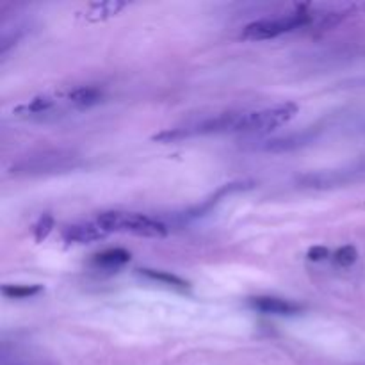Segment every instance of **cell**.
I'll return each instance as SVG.
<instances>
[{"label": "cell", "mask_w": 365, "mask_h": 365, "mask_svg": "<svg viewBox=\"0 0 365 365\" xmlns=\"http://www.w3.org/2000/svg\"><path fill=\"white\" fill-rule=\"evenodd\" d=\"M252 307L264 314H277V316H291V314L302 312V305H298V303H292L280 298H271V296L253 298Z\"/></svg>", "instance_id": "cell-5"}, {"label": "cell", "mask_w": 365, "mask_h": 365, "mask_svg": "<svg viewBox=\"0 0 365 365\" xmlns=\"http://www.w3.org/2000/svg\"><path fill=\"white\" fill-rule=\"evenodd\" d=\"M330 257V252H328V248H324V246H314V248L309 250V259L310 260H324Z\"/></svg>", "instance_id": "cell-16"}, {"label": "cell", "mask_w": 365, "mask_h": 365, "mask_svg": "<svg viewBox=\"0 0 365 365\" xmlns=\"http://www.w3.org/2000/svg\"><path fill=\"white\" fill-rule=\"evenodd\" d=\"M312 134H298V135H289V138H280L273 139V141H267L266 145L262 146L267 152H285V150L298 148V146L307 145L310 141Z\"/></svg>", "instance_id": "cell-7"}, {"label": "cell", "mask_w": 365, "mask_h": 365, "mask_svg": "<svg viewBox=\"0 0 365 365\" xmlns=\"http://www.w3.org/2000/svg\"><path fill=\"white\" fill-rule=\"evenodd\" d=\"M43 291L41 285H4L2 294L11 299H25L39 294Z\"/></svg>", "instance_id": "cell-11"}, {"label": "cell", "mask_w": 365, "mask_h": 365, "mask_svg": "<svg viewBox=\"0 0 365 365\" xmlns=\"http://www.w3.org/2000/svg\"><path fill=\"white\" fill-rule=\"evenodd\" d=\"M102 98V91L98 88H77L70 93L71 103L78 107H89Z\"/></svg>", "instance_id": "cell-10"}, {"label": "cell", "mask_w": 365, "mask_h": 365, "mask_svg": "<svg viewBox=\"0 0 365 365\" xmlns=\"http://www.w3.org/2000/svg\"><path fill=\"white\" fill-rule=\"evenodd\" d=\"M310 21V14L298 11V13L287 14V16L274 18V20H259L246 25L241 38L248 41H262V39H273L277 36L291 32L294 29L303 27Z\"/></svg>", "instance_id": "cell-3"}, {"label": "cell", "mask_w": 365, "mask_h": 365, "mask_svg": "<svg viewBox=\"0 0 365 365\" xmlns=\"http://www.w3.org/2000/svg\"><path fill=\"white\" fill-rule=\"evenodd\" d=\"M139 273L145 274L146 278L155 282H163V284L171 285V287H178V289H185L187 287V282H184L182 278L175 277V274L166 273V271H155V269H139Z\"/></svg>", "instance_id": "cell-12"}, {"label": "cell", "mask_w": 365, "mask_h": 365, "mask_svg": "<svg viewBox=\"0 0 365 365\" xmlns=\"http://www.w3.org/2000/svg\"><path fill=\"white\" fill-rule=\"evenodd\" d=\"M96 225L107 234L109 232H125V234H134L139 237H164V235H168L166 225L148 216H143V214L110 210V212L100 214Z\"/></svg>", "instance_id": "cell-1"}, {"label": "cell", "mask_w": 365, "mask_h": 365, "mask_svg": "<svg viewBox=\"0 0 365 365\" xmlns=\"http://www.w3.org/2000/svg\"><path fill=\"white\" fill-rule=\"evenodd\" d=\"M66 157H36L31 163H24L16 168V170L27 171V173H32V171H50L56 170V168H66Z\"/></svg>", "instance_id": "cell-6"}, {"label": "cell", "mask_w": 365, "mask_h": 365, "mask_svg": "<svg viewBox=\"0 0 365 365\" xmlns=\"http://www.w3.org/2000/svg\"><path fill=\"white\" fill-rule=\"evenodd\" d=\"M298 114V106L292 102L282 103V106L269 107L264 110H253V113H242L239 120L237 132H267L289 123Z\"/></svg>", "instance_id": "cell-2"}, {"label": "cell", "mask_w": 365, "mask_h": 365, "mask_svg": "<svg viewBox=\"0 0 365 365\" xmlns=\"http://www.w3.org/2000/svg\"><path fill=\"white\" fill-rule=\"evenodd\" d=\"M53 228V217L50 214H43L38 220V223L34 225V239L36 242H43L50 235Z\"/></svg>", "instance_id": "cell-14"}, {"label": "cell", "mask_w": 365, "mask_h": 365, "mask_svg": "<svg viewBox=\"0 0 365 365\" xmlns=\"http://www.w3.org/2000/svg\"><path fill=\"white\" fill-rule=\"evenodd\" d=\"M123 7H127V2H98V4H93L91 9H89L88 18L93 21H98V20H106V18L114 16L118 14V11H121Z\"/></svg>", "instance_id": "cell-9"}, {"label": "cell", "mask_w": 365, "mask_h": 365, "mask_svg": "<svg viewBox=\"0 0 365 365\" xmlns=\"http://www.w3.org/2000/svg\"><path fill=\"white\" fill-rule=\"evenodd\" d=\"M53 106V100L50 96L41 95V96H36L32 98L31 102L25 103V106L18 107L16 113H29V114H34V113H43V110L50 109Z\"/></svg>", "instance_id": "cell-13"}, {"label": "cell", "mask_w": 365, "mask_h": 365, "mask_svg": "<svg viewBox=\"0 0 365 365\" xmlns=\"http://www.w3.org/2000/svg\"><path fill=\"white\" fill-rule=\"evenodd\" d=\"M356 259H359V252H356L353 246H344V248L337 250V252H335V257H334L335 264L341 267L353 266V264L356 262Z\"/></svg>", "instance_id": "cell-15"}, {"label": "cell", "mask_w": 365, "mask_h": 365, "mask_svg": "<svg viewBox=\"0 0 365 365\" xmlns=\"http://www.w3.org/2000/svg\"><path fill=\"white\" fill-rule=\"evenodd\" d=\"M107 235L98 225H71L63 230V239L66 242H75V245H89V242L100 241Z\"/></svg>", "instance_id": "cell-4"}, {"label": "cell", "mask_w": 365, "mask_h": 365, "mask_svg": "<svg viewBox=\"0 0 365 365\" xmlns=\"http://www.w3.org/2000/svg\"><path fill=\"white\" fill-rule=\"evenodd\" d=\"M130 260V253L127 250H107V252L100 253V255L95 257V264L103 267H120L125 266V264Z\"/></svg>", "instance_id": "cell-8"}]
</instances>
